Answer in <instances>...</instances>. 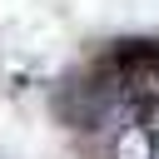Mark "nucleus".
Returning a JSON list of instances; mask_svg holds the SVG:
<instances>
[{
    "label": "nucleus",
    "mask_w": 159,
    "mask_h": 159,
    "mask_svg": "<svg viewBox=\"0 0 159 159\" xmlns=\"http://www.w3.org/2000/svg\"><path fill=\"white\" fill-rule=\"evenodd\" d=\"M109 65L119 75H159V45L154 40H124L109 55Z\"/></svg>",
    "instance_id": "1"
}]
</instances>
